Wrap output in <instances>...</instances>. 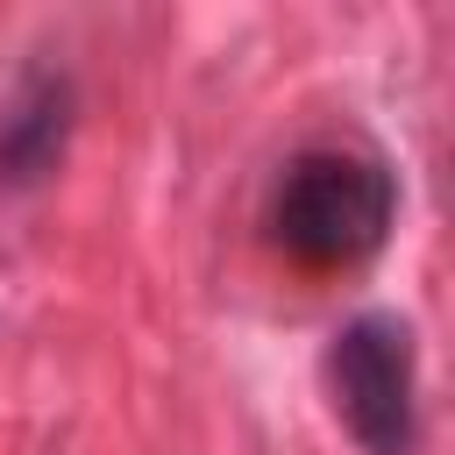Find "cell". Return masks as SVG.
I'll return each instance as SVG.
<instances>
[{
	"mask_svg": "<svg viewBox=\"0 0 455 455\" xmlns=\"http://www.w3.org/2000/svg\"><path fill=\"white\" fill-rule=\"evenodd\" d=\"M398 185L370 149H299L270 185V242L299 270H355L384 249Z\"/></svg>",
	"mask_w": 455,
	"mask_h": 455,
	"instance_id": "6da1fadb",
	"label": "cell"
},
{
	"mask_svg": "<svg viewBox=\"0 0 455 455\" xmlns=\"http://www.w3.org/2000/svg\"><path fill=\"white\" fill-rule=\"evenodd\" d=\"M327 398L334 419L363 455H412L419 448V355L412 327L391 313H355L327 341Z\"/></svg>",
	"mask_w": 455,
	"mask_h": 455,
	"instance_id": "7a4b0ae2",
	"label": "cell"
},
{
	"mask_svg": "<svg viewBox=\"0 0 455 455\" xmlns=\"http://www.w3.org/2000/svg\"><path fill=\"white\" fill-rule=\"evenodd\" d=\"M64 85L57 78H28L7 107H0V178L21 185V178H43L57 142H64Z\"/></svg>",
	"mask_w": 455,
	"mask_h": 455,
	"instance_id": "3957f363",
	"label": "cell"
}]
</instances>
